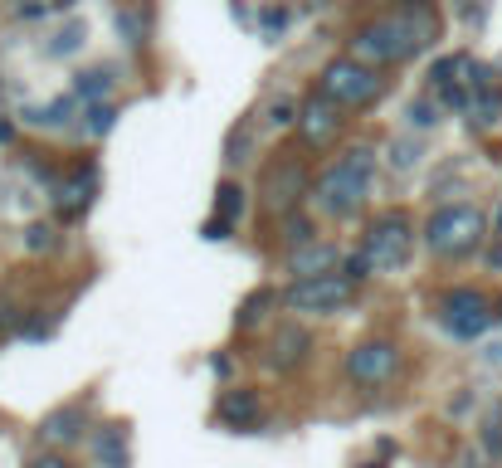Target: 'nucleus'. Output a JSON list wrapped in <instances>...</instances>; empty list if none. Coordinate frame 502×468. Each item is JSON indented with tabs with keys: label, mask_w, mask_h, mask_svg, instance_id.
<instances>
[{
	"label": "nucleus",
	"mask_w": 502,
	"mask_h": 468,
	"mask_svg": "<svg viewBox=\"0 0 502 468\" xmlns=\"http://www.w3.org/2000/svg\"><path fill=\"white\" fill-rule=\"evenodd\" d=\"M283 25H288V10H283V5H268V10H264V39L283 35Z\"/></svg>",
	"instance_id": "nucleus-29"
},
{
	"label": "nucleus",
	"mask_w": 502,
	"mask_h": 468,
	"mask_svg": "<svg viewBox=\"0 0 502 468\" xmlns=\"http://www.w3.org/2000/svg\"><path fill=\"white\" fill-rule=\"evenodd\" d=\"M0 141H5V147H10V141H16V122H10L5 112H0Z\"/></svg>",
	"instance_id": "nucleus-34"
},
{
	"label": "nucleus",
	"mask_w": 502,
	"mask_h": 468,
	"mask_svg": "<svg viewBox=\"0 0 502 468\" xmlns=\"http://www.w3.org/2000/svg\"><path fill=\"white\" fill-rule=\"evenodd\" d=\"M361 468H381V463H361Z\"/></svg>",
	"instance_id": "nucleus-37"
},
{
	"label": "nucleus",
	"mask_w": 502,
	"mask_h": 468,
	"mask_svg": "<svg viewBox=\"0 0 502 468\" xmlns=\"http://www.w3.org/2000/svg\"><path fill=\"white\" fill-rule=\"evenodd\" d=\"M385 88V78L376 74V64L356 59V54H341V59H327L318 74V93H327L341 108H366L376 103Z\"/></svg>",
	"instance_id": "nucleus-4"
},
{
	"label": "nucleus",
	"mask_w": 502,
	"mask_h": 468,
	"mask_svg": "<svg viewBox=\"0 0 502 468\" xmlns=\"http://www.w3.org/2000/svg\"><path fill=\"white\" fill-rule=\"evenodd\" d=\"M112 122H118V108H112L108 98H103V103H83V132H89V137H108Z\"/></svg>",
	"instance_id": "nucleus-19"
},
{
	"label": "nucleus",
	"mask_w": 502,
	"mask_h": 468,
	"mask_svg": "<svg viewBox=\"0 0 502 468\" xmlns=\"http://www.w3.org/2000/svg\"><path fill=\"white\" fill-rule=\"evenodd\" d=\"M371 181H376V151H371V147H351V151H341L337 161L322 166L318 186H312V201H318L322 215L351 220L356 210L366 205Z\"/></svg>",
	"instance_id": "nucleus-2"
},
{
	"label": "nucleus",
	"mask_w": 502,
	"mask_h": 468,
	"mask_svg": "<svg viewBox=\"0 0 502 468\" xmlns=\"http://www.w3.org/2000/svg\"><path fill=\"white\" fill-rule=\"evenodd\" d=\"M410 244H414V230H410V220L400 215V210H385L381 220H371V230H366V244H361V254L371 259V268H376V274H395V268L410 259Z\"/></svg>",
	"instance_id": "nucleus-5"
},
{
	"label": "nucleus",
	"mask_w": 502,
	"mask_h": 468,
	"mask_svg": "<svg viewBox=\"0 0 502 468\" xmlns=\"http://www.w3.org/2000/svg\"><path fill=\"white\" fill-rule=\"evenodd\" d=\"M308 357H312V332L298 328V322H283L274 332V342H268V366L274 371H298Z\"/></svg>",
	"instance_id": "nucleus-12"
},
{
	"label": "nucleus",
	"mask_w": 502,
	"mask_h": 468,
	"mask_svg": "<svg viewBox=\"0 0 502 468\" xmlns=\"http://www.w3.org/2000/svg\"><path fill=\"white\" fill-rule=\"evenodd\" d=\"M351 288L341 274H312V278H293L288 288H283V303L293 312H308V317H332L351 303Z\"/></svg>",
	"instance_id": "nucleus-6"
},
{
	"label": "nucleus",
	"mask_w": 502,
	"mask_h": 468,
	"mask_svg": "<svg viewBox=\"0 0 502 468\" xmlns=\"http://www.w3.org/2000/svg\"><path fill=\"white\" fill-rule=\"evenodd\" d=\"M405 5H410V0H405Z\"/></svg>",
	"instance_id": "nucleus-38"
},
{
	"label": "nucleus",
	"mask_w": 502,
	"mask_h": 468,
	"mask_svg": "<svg viewBox=\"0 0 502 468\" xmlns=\"http://www.w3.org/2000/svg\"><path fill=\"white\" fill-rule=\"evenodd\" d=\"M264 195H268V205H274V215H288V210L303 201V195H312L308 186V161L298 151L288 156H278L274 166H268V176H264Z\"/></svg>",
	"instance_id": "nucleus-9"
},
{
	"label": "nucleus",
	"mask_w": 502,
	"mask_h": 468,
	"mask_svg": "<svg viewBox=\"0 0 502 468\" xmlns=\"http://www.w3.org/2000/svg\"><path fill=\"white\" fill-rule=\"evenodd\" d=\"M371 274H376V268H371L366 254H347V259H341V278L347 283H366Z\"/></svg>",
	"instance_id": "nucleus-26"
},
{
	"label": "nucleus",
	"mask_w": 502,
	"mask_h": 468,
	"mask_svg": "<svg viewBox=\"0 0 502 468\" xmlns=\"http://www.w3.org/2000/svg\"><path fill=\"white\" fill-rule=\"evenodd\" d=\"M400 371V347L385 342V337H371V342H356L347 351V376L356 380V386H391Z\"/></svg>",
	"instance_id": "nucleus-8"
},
{
	"label": "nucleus",
	"mask_w": 502,
	"mask_h": 468,
	"mask_svg": "<svg viewBox=\"0 0 502 468\" xmlns=\"http://www.w3.org/2000/svg\"><path fill=\"white\" fill-rule=\"evenodd\" d=\"M83 39H89V25L74 20V25H64V30L49 39V54H54V59H68L74 49H83Z\"/></svg>",
	"instance_id": "nucleus-22"
},
{
	"label": "nucleus",
	"mask_w": 502,
	"mask_h": 468,
	"mask_svg": "<svg viewBox=\"0 0 502 468\" xmlns=\"http://www.w3.org/2000/svg\"><path fill=\"white\" fill-rule=\"evenodd\" d=\"M439 39V16L424 5V0H410L405 10L381 20H366L351 39V54L366 64H405L414 54H424Z\"/></svg>",
	"instance_id": "nucleus-1"
},
{
	"label": "nucleus",
	"mask_w": 502,
	"mask_h": 468,
	"mask_svg": "<svg viewBox=\"0 0 502 468\" xmlns=\"http://www.w3.org/2000/svg\"><path fill=\"white\" fill-rule=\"evenodd\" d=\"M278 220H283L278 234H283V244H288V249L308 244V239H318V224H312L308 215H293V210H288V215H278Z\"/></svg>",
	"instance_id": "nucleus-21"
},
{
	"label": "nucleus",
	"mask_w": 502,
	"mask_h": 468,
	"mask_svg": "<svg viewBox=\"0 0 502 468\" xmlns=\"http://www.w3.org/2000/svg\"><path fill=\"white\" fill-rule=\"evenodd\" d=\"M391 161L395 166H414V147H391Z\"/></svg>",
	"instance_id": "nucleus-33"
},
{
	"label": "nucleus",
	"mask_w": 502,
	"mask_h": 468,
	"mask_svg": "<svg viewBox=\"0 0 502 468\" xmlns=\"http://www.w3.org/2000/svg\"><path fill=\"white\" fill-rule=\"evenodd\" d=\"M25 249H30V254L54 249V230H49V224H30V230H25Z\"/></svg>",
	"instance_id": "nucleus-27"
},
{
	"label": "nucleus",
	"mask_w": 502,
	"mask_h": 468,
	"mask_svg": "<svg viewBox=\"0 0 502 468\" xmlns=\"http://www.w3.org/2000/svg\"><path fill=\"white\" fill-rule=\"evenodd\" d=\"M54 205L74 215V210L89 205V186H83V181H68V186H59V195H54Z\"/></svg>",
	"instance_id": "nucleus-25"
},
{
	"label": "nucleus",
	"mask_w": 502,
	"mask_h": 468,
	"mask_svg": "<svg viewBox=\"0 0 502 468\" xmlns=\"http://www.w3.org/2000/svg\"><path fill=\"white\" fill-rule=\"evenodd\" d=\"M39 10H45V5H39V0H30V5H25V16H39Z\"/></svg>",
	"instance_id": "nucleus-35"
},
{
	"label": "nucleus",
	"mask_w": 502,
	"mask_h": 468,
	"mask_svg": "<svg viewBox=\"0 0 502 468\" xmlns=\"http://www.w3.org/2000/svg\"><path fill=\"white\" fill-rule=\"evenodd\" d=\"M341 127H347V118H341V103H332L327 93H318L312 103L298 108V132H303V147H312V151L332 147V141L341 137Z\"/></svg>",
	"instance_id": "nucleus-10"
},
{
	"label": "nucleus",
	"mask_w": 502,
	"mask_h": 468,
	"mask_svg": "<svg viewBox=\"0 0 502 468\" xmlns=\"http://www.w3.org/2000/svg\"><path fill=\"white\" fill-rule=\"evenodd\" d=\"M214 420H220L225 430H254V424L264 420V400H259V390H249V386L225 390V395H220V405H214Z\"/></svg>",
	"instance_id": "nucleus-13"
},
{
	"label": "nucleus",
	"mask_w": 502,
	"mask_h": 468,
	"mask_svg": "<svg viewBox=\"0 0 502 468\" xmlns=\"http://www.w3.org/2000/svg\"><path fill=\"white\" fill-rule=\"evenodd\" d=\"M89 453H93V468H127L132 463L127 424H98V430H89Z\"/></svg>",
	"instance_id": "nucleus-14"
},
{
	"label": "nucleus",
	"mask_w": 502,
	"mask_h": 468,
	"mask_svg": "<svg viewBox=\"0 0 502 468\" xmlns=\"http://www.w3.org/2000/svg\"><path fill=\"white\" fill-rule=\"evenodd\" d=\"M83 434H89V410L78 400L68 405H54L45 420H39V439H45L49 449H68V444H83Z\"/></svg>",
	"instance_id": "nucleus-11"
},
{
	"label": "nucleus",
	"mask_w": 502,
	"mask_h": 468,
	"mask_svg": "<svg viewBox=\"0 0 502 468\" xmlns=\"http://www.w3.org/2000/svg\"><path fill=\"white\" fill-rule=\"evenodd\" d=\"M487 357H493V361H502V342H497V347H487Z\"/></svg>",
	"instance_id": "nucleus-36"
},
{
	"label": "nucleus",
	"mask_w": 502,
	"mask_h": 468,
	"mask_svg": "<svg viewBox=\"0 0 502 468\" xmlns=\"http://www.w3.org/2000/svg\"><path fill=\"white\" fill-rule=\"evenodd\" d=\"M229 230H235V224L214 215V220H210V224H205V230H200V234H205V239H229Z\"/></svg>",
	"instance_id": "nucleus-32"
},
{
	"label": "nucleus",
	"mask_w": 502,
	"mask_h": 468,
	"mask_svg": "<svg viewBox=\"0 0 502 468\" xmlns=\"http://www.w3.org/2000/svg\"><path fill=\"white\" fill-rule=\"evenodd\" d=\"M25 468H74V463L64 459V449H45V453H35Z\"/></svg>",
	"instance_id": "nucleus-30"
},
{
	"label": "nucleus",
	"mask_w": 502,
	"mask_h": 468,
	"mask_svg": "<svg viewBox=\"0 0 502 468\" xmlns=\"http://www.w3.org/2000/svg\"><path fill=\"white\" fill-rule=\"evenodd\" d=\"M68 112H74V98H54V103H45V108H30L25 118H30L35 127H64Z\"/></svg>",
	"instance_id": "nucleus-23"
},
{
	"label": "nucleus",
	"mask_w": 502,
	"mask_h": 468,
	"mask_svg": "<svg viewBox=\"0 0 502 468\" xmlns=\"http://www.w3.org/2000/svg\"><path fill=\"white\" fill-rule=\"evenodd\" d=\"M244 186H235V181H220V191H214V215L229 220V224H239L244 220Z\"/></svg>",
	"instance_id": "nucleus-17"
},
{
	"label": "nucleus",
	"mask_w": 502,
	"mask_h": 468,
	"mask_svg": "<svg viewBox=\"0 0 502 468\" xmlns=\"http://www.w3.org/2000/svg\"><path fill=\"white\" fill-rule=\"evenodd\" d=\"M483 234H487V220L478 205H439L424 220V244L439 259H464V254L483 244Z\"/></svg>",
	"instance_id": "nucleus-3"
},
{
	"label": "nucleus",
	"mask_w": 502,
	"mask_h": 468,
	"mask_svg": "<svg viewBox=\"0 0 502 468\" xmlns=\"http://www.w3.org/2000/svg\"><path fill=\"white\" fill-rule=\"evenodd\" d=\"M268 307H278V293L274 288H254L249 297H244V303H239V328H254V322H264V312Z\"/></svg>",
	"instance_id": "nucleus-18"
},
{
	"label": "nucleus",
	"mask_w": 502,
	"mask_h": 468,
	"mask_svg": "<svg viewBox=\"0 0 502 468\" xmlns=\"http://www.w3.org/2000/svg\"><path fill=\"white\" fill-rule=\"evenodd\" d=\"M341 259H337V249L332 244H318V239H308V244H298L288 254V274L298 278H312V274H332Z\"/></svg>",
	"instance_id": "nucleus-15"
},
{
	"label": "nucleus",
	"mask_w": 502,
	"mask_h": 468,
	"mask_svg": "<svg viewBox=\"0 0 502 468\" xmlns=\"http://www.w3.org/2000/svg\"><path fill=\"white\" fill-rule=\"evenodd\" d=\"M268 122L274 127H298V108L288 103V98H278V103H268Z\"/></svg>",
	"instance_id": "nucleus-28"
},
{
	"label": "nucleus",
	"mask_w": 502,
	"mask_h": 468,
	"mask_svg": "<svg viewBox=\"0 0 502 468\" xmlns=\"http://www.w3.org/2000/svg\"><path fill=\"white\" fill-rule=\"evenodd\" d=\"M112 30L127 49H147L152 45V10L147 5H122L118 20H112Z\"/></svg>",
	"instance_id": "nucleus-16"
},
{
	"label": "nucleus",
	"mask_w": 502,
	"mask_h": 468,
	"mask_svg": "<svg viewBox=\"0 0 502 468\" xmlns=\"http://www.w3.org/2000/svg\"><path fill=\"white\" fill-rule=\"evenodd\" d=\"M108 88H112V74H108V68H89V74H78L74 98H83V103H103Z\"/></svg>",
	"instance_id": "nucleus-20"
},
{
	"label": "nucleus",
	"mask_w": 502,
	"mask_h": 468,
	"mask_svg": "<svg viewBox=\"0 0 502 468\" xmlns=\"http://www.w3.org/2000/svg\"><path fill=\"white\" fill-rule=\"evenodd\" d=\"M439 322H444V332H449V337H458V342L483 337L487 322H493L487 293H478V288H449L439 297Z\"/></svg>",
	"instance_id": "nucleus-7"
},
{
	"label": "nucleus",
	"mask_w": 502,
	"mask_h": 468,
	"mask_svg": "<svg viewBox=\"0 0 502 468\" xmlns=\"http://www.w3.org/2000/svg\"><path fill=\"white\" fill-rule=\"evenodd\" d=\"M405 112H410V127H420V132L439 127V103H429V98H414V103H410Z\"/></svg>",
	"instance_id": "nucleus-24"
},
{
	"label": "nucleus",
	"mask_w": 502,
	"mask_h": 468,
	"mask_svg": "<svg viewBox=\"0 0 502 468\" xmlns=\"http://www.w3.org/2000/svg\"><path fill=\"white\" fill-rule=\"evenodd\" d=\"M244 151H249V132H229V156H225V161L229 166L244 161Z\"/></svg>",
	"instance_id": "nucleus-31"
}]
</instances>
